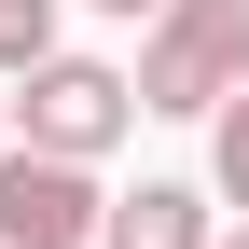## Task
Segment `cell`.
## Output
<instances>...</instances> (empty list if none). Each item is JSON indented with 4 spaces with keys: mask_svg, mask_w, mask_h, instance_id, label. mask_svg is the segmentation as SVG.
Instances as JSON below:
<instances>
[{
    "mask_svg": "<svg viewBox=\"0 0 249 249\" xmlns=\"http://www.w3.org/2000/svg\"><path fill=\"white\" fill-rule=\"evenodd\" d=\"M222 222H208V194L194 180H139V194H111V222H97V249H208Z\"/></svg>",
    "mask_w": 249,
    "mask_h": 249,
    "instance_id": "4",
    "label": "cell"
},
{
    "mask_svg": "<svg viewBox=\"0 0 249 249\" xmlns=\"http://www.w3.org/2000/svg\"><path fill=\"white\" fill-rule=\"evenodd\" d=\"M249 83V0H166L139 28V111H222Z\"/></svg>",
    "mask_w": 249,
    "mask_h": 249,
    "instance_id": "1",
    "label": "cell"
},
{
    "mask_svg": "<svg viewBox=\"0 0 249 249\" xmlns=\"http://www.w3.org/2000/svg\"><path fill=\"white\" fill-rule=\"evenodd\" d=\"M208 180H222V194L249 208V83H235L222 111H208Z\"/></svg>",
    "mask_w": 249,
    "mask_h": 249,
    "instance_id": "6",
    "label": "cell"
},
{
    "mask_svg": "<svg viewBox=\"0 0 249 249\" xmlns=\"http://www.w3.org/2000/svg\"><path fill=\"white\" fill-rule=\"evenodd\" d=\"M111 194L83 152H42V139H0V249H97Z\"/></svg>",
    "mask_w": 249,
    "mask_h": 249,
    "instance_id": "2",
    "label": "cell"
},
{
    "mask_svg": "<svg viewBox=\"0 0 249 249\" xmlns=\"http://www.w3.org/2000/svg\"><path fill=\"white\" fill-rule=\"evenodd\" d=\"M97 14H139V28H152V14H166V0H97Z\"/></svg>",
    "mask_w": 249,
    "mask_h": 249,
    "instance_id": "7",
    "label": "cell"
},
{
    "mask_svg": "<svg viewBox=\"0 0 249 249\" xmlns=\"http://www.w3.org/2000/svg\"><path fill=\"white\" fill-rule=\"evenodd\" d=\"M208 249H249V222H235V235H208Z\"/></svg>",
    "mask_w": 249,
    "mask_h": 249,
    "instance_id": "8",
    "label": "cell"
},
{
    "mask_svg": "<svg viewBox=\"0 0 249 249\" xmlns=\"http://www.w3.org/2000/svg\"><path fill=\"white\" fill-rule=\"evenodd\" d=\"M14 124H28L42 152H83V166H97V152L124 139V124H139V70H111V55H70V42H55L42 70H28Z\"/></svg>",
    "mask_w": 249,
    "mask_h": 249,
    "instance_id": "3",
    "label": "cell"
},
{
    "mask_svg": "<svg viewBox=\"0 0 249 249\" xmlns=\"http://www.w3.org/2000/svg\"><path fill=\"white\" fill-rule=\"evenodd\" d=\"M55 55V0H0V83H28Z\"/></svg>",
    "mask_w": 249,
    "mask_h": 249,
    "instance_id": "5",
    "label": "cell"
},
{
    "mask_svg": "<svg viewBox=\"0 0 249 249\" xmlns=\"http://www.w3.org/2000/svg\"><path fill=\"white\" fill-rule=\"evenodd\" d=\"M0 139H14V97H0Z\"/></svg>",
    "mask_w": 249,
    "mask_h": 249,
    "instance_id": "9",
    "label": "cell"
}]
</instances>
